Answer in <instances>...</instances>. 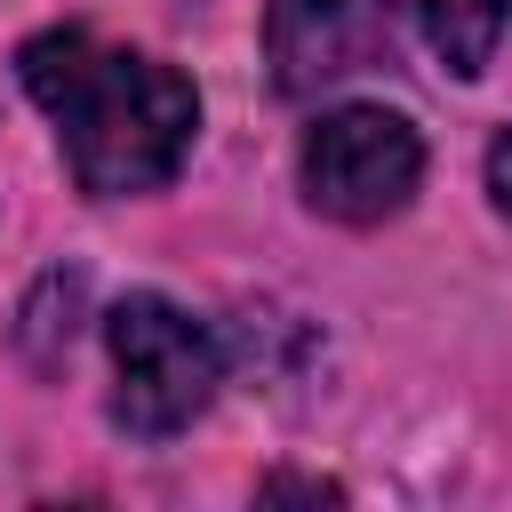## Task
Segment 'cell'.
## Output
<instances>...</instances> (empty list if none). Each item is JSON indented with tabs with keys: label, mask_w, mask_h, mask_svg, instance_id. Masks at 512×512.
Masks as SVG:
<instances>
[{
	"label": "cell",
	"mask_w": 512,
	"mask_h": 512,
	"mask_svg": "<svg viewBox=\"0 0 512 512\" xmlns=\"http://www.w3.org/2000/svg\"><path fill=\"white\" fill-rule=\"evenodd\" d=\"M16 80L56 120V152L88 200L160 192L200 136V88L144 48L96 40L88 24H56L24 40Z\"/></svg>",
	"instance_id": "obj_1"
},
{
	"label": "cell",
	"mask_w": 512,
	"mask_h": 512,
	"mask_svg": "<svg viewBox=\"0 0 512 512\" xmlns=\"http://www.w3.org/2000/svg\"><path fill=\"white\" fill-rule=\"evenodd\" d=\"M104 344H112V424L136 440H176L184 424L208 416L216 384H224V344L208 320H192L176 296H120L104 312Z\"/></svg>",
	"instance_id": "obj_2"
},
{
	"label": "cell",
	"mask_w": 512,
	"mask_h": 512,
	"mask_svg": "<svg viewBox=\"0 0 512 512\" xmlns=\"http://www.w3.org/2000/svg\"><path fill=\"white\" fill-rule=\"evenodd\" d=\"M296 176H304L312 216H328V224H384L424 184V136L400 112H384V104H336V112H320L304 128Z\"/></svg>",
	"instance_id": "obj_3"
},
{
	"label": "cell",
	"mask_w": 512,
	"mask_h": 512,
	"mask_svg": "<svg viewBox=\"0 0 512 512\" xmlns=\"http://www.w3.org/2000/svg\"><path fill=\"white\" fill-rule=\"evenodd\" d=\"M392 40V0H272L264 56L280 96H320L352 72H368Z\"/></svg>",
	"instance_id": "obj_4"
},
{
	"label": "cell",
	"mask_w": 512,
	"mask_h": 512,
	"mask_svg": "<svg viewBox=\"0 0 512 512\" xmlns=\"http://www.w3.org/2000/svg\"><path fill=\"white\" fill-rule=\"evenodd\" d=\"M416 24H424V48L456 80H480L504 24H512V0H416Z\"/></svg>",
	"instance_id": "obj_5"
},
{
	"label": "cell",
	"mask_w": 512,
	"mask_h": 512,
	"mask_svg": "<svg viewBox=\"0 0 512 512\" xmlns=\"http://www.w3.org/2000/svg\"><path fill=\"white\" fill-rule=\"evenodd\" d=\"M488 192H496V208L512 216V136H496V144H488Z\"/></svg>",
	"instance_id": "obj_6"
}]
</instances>
